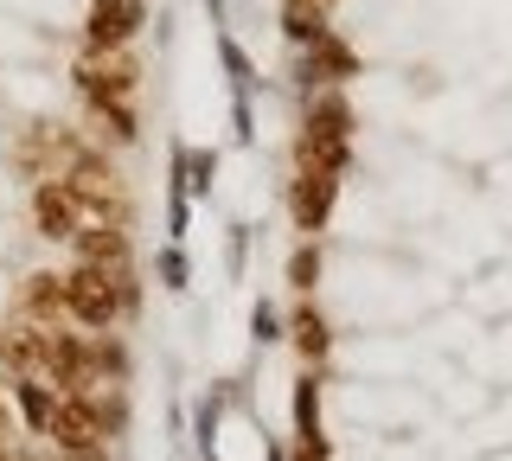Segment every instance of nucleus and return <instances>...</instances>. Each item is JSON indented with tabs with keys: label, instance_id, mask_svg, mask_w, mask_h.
Segmentation results:
<instances>
[{
	"label": "nucleus",
	"instance_id": "1",
	"mask_svg": "<svg viewBox=\"0 0 512 461\" xmlns=\"http://www.w3.org/2000/svg\"><path fill=\"white\" fill-rule=\"evenodd\" d=\"M128 301H135V289H128V269H122V276H116V269H96V263L64 269V314H71L77 327L109 333Z\"/></svg>",
	"mask_w": 512,
	"mask_h": 461
},
{
	"label": "nucleus",
	"instance_id": "2",
	"mask_svg": "<svg viewBox=\"0 0 512 461\" xmlns=\"http://www.w3.org/2000/svg\"><path fill=\"white\" fill-rule=\"evenodd\" d=\"M301 167H320V173H346L352 161V109L340 97H320L308 109V129H301Z\"/></svg>",
	"mask_w": 512,
	"mask_h": 461
},
{
	"label": "nucleus",
	"instance_id": "3",
	"mask_svg": "<svg viewBox=\"0 0 512 461\" xmlns=\"http://www.w3.org/2000/svg\"><path fill=\"white\" fill-rule=\"evenodd\" d=\"M32 225H39V237H52V244H71L77 231H90V205L71 180H39V193H32Z\"/></svg>",
	"mask_w": 512,
	"mask_h": 461
},
{
	"label": "nucleus",
	"instance_id": "4",
	"mask_svg": "<svg viewBox=\"0 0 512 461\" xmlns=\"http://www.w3.org/2000/svg\"><path fill=\"white\" fill-rule=\"evenodd\" d=\"M135 84H141V71H135V58H128V52H90L84 65H77V90H84L90 109L128 103V97H135Z\"/></svg>",
	"mask_w": 512,
	"mask_h": 461
},
{
	"label": "nucleus",
	"instance_id": "5",
	"mask_svg": "<svg viewBox=\"0 0 512 461\" xmlns=\"http://www.w3.org/2000/svg\"><path fill=\"white\" fill-rule=\"evenodd\" d=\"M141 26H148V0H90V13H84L90 52H122Z\"/></svg>",
	"mask_w": 512,
	"mask_h": 461
},
{
	"label": "nucleus",
	"instance_id": "6",
	"mask_svg": "<svg viewBox=\"0 0 512 461\" xmlns=\"http://www.w3.org/2000/svg\"><path fill=\"white\" fill-rule=\"evenodd\" d=\"M333 199H340V173H320V167H295V186H288V212H295L301 231H327Z\"/></svg>",
	"mask_w": 512,
	"mask_h": 461
},
{
	"label": "nucleus",
	"instance_id": "7",
	"mask_svg": "<svg viewBox=\"0 0 512 461\" xmlns=\"http://www.w3.org/2000/svg\"><path fill=\"white\" fill-rule=\"evenodd\" d=\"M52 442L71 449V455H96V449H103V410H96V397H58Z\"/></svg>",
	"mask_w": 512,
	"mask_h": 461
},
{
	"label": "nucleus",
	"instance_id": "8",
	"mask_svg": "<svg viewBox=\"0 0 512 461\" xmlns=\"http://www.w3.org/2000/svg\"><path fill=\"white\" fill-rule=\"evenodd\" d=\"M77 257L122 276V269H128V237H122V225H90V231H77Z\"/></svg>",
	"mask_w": 512,
	"mask_h": 461
},
{
	"label": "nucleus",
	"instance_id": "9",
	"mask_svg": "<svg viewBox=\"0 0 512 461\" xmlns=\"http://www.w3.org/2000/svg\"><path fill=\"white\" fill-rule=\"evenodd\" d=\"M20 410H26V423H32V436H52V423H58V397L64 391H52L45 378H20Z\"/></svg>",
	"mask_w": 512,
	"mask_h": 461
},
{
	"label": "nucleus",
	"instance_id": "10",
	"mask_svg": "<svg viewBox=\"0 0 512 461\" xmlns=\"http://www.w3.org/2000/svg\"><path fill=\"white\" fill-rule=\"evenodd\" d=\"M64 314V276H26V321H39V327H52Z\"/></svg>",
	"mask_w": 512,
	"mask_h": 461
},
{
	"label": "nucleus",
	"instance_id": "11",
	"mask_svg": "<svg viewBox=\"0 0 512 461\" xmlns=\"http://www.w3.org/2000/svg\"><path fill=\"white\" fill-rule=\"evenodd\" d=\"M320 71H327V77H359V52H352L340 33H327L308 52V77H320Z\"/></svg>",
	"mask_w": 512,
	"mask_h": 461
},
{
	"label": "nucleus",
	"instance_id": "12",
	"mask_svg": "<svg viewBox=\"0 0 512 461\" xmlns=\"http://www.w3.org/2000/svg\"><path fill=\"white\" fill-rule=\"evenodd\" d=\"M282 33L295 39V45H308V52H314V45L333 33V26H327V13H320V7H301V0H282Z\"/></svg>",
	"mask_w": 512,
	"mask_h": 461
},
{
	"label": "nucleus",
	"instance_id": "13",
	"mask_svg": "<svg viewBox=\"0 0 512 461\" xmlns=\"http://www.w3.org/2000/svg\"><path fill=\"white\" fill-rule=\"evenodd\" d=\"M327 346H333V333H327V321H320L314 308H301V314H295V353L308 359V365H320V359H327Z\"/></svg>",
	"mask_w": 512,
	"mask_h": 461
},
{
	"label": "nucleus",
	"instance_id": "14",
	"mask_svg": "<svg viewBox=\"0 0 512 461\" xmlns=\"http://www.w3.org/2000/svg\"><path fill=\"white\" fill-rule=\"evenodd\" d=\"M295 429H301V442H320V378L314 372H301V385H295Z\"/></svg>",
	"mask_w": 512,
	"mask_h": 461
},
{
	"label": "nucleus",
	"instance_id": "15",
	"mask_svg": "<svg viewBox=\"0 0 512 461\" xmlns=\"http://www.w3.org/2000/svg\"><path fill=\"white\" fill-rule=\"evenodd\" d=\"M96 122L109 129V141H135L141 135V122H135V109H128V103H103V109H96Z\"/></svg>",
	"mask_w": 512,
	"mask_h": 461
},
{
	"label": "nucleus",
	"instance_id": "16",
	"mask_svg": "<svg viewBox=\"0 0 512 461\" xmlns=\"http://www.w3.org/2000/svg\"><path fill=\"white\" fill-rule=\"evenodd\" d=\"M288 282H295V289H301V295H308V289H314V282H320V250H314V244H301V250H295V257H288Z\"/></svg>",
	"mask_w": 512,
	"mask_h": 461
},
{
	"label": "nucleus",
	"instance_id": "17",
	"mask_svg": "<svg viewBox=\"0 0 512 461\" xmlns=\"http://www.w3.org/2000/svg\"><path fill=\"white\" fill-rule=\"evenodd\" d=\"M212 173H218V154L212 148L186 154V193H212Z\"/></svg>",
	"mask_w": 512,
	"mask_h": 461
},
{
	"label": "nucleus",
	"instance_id": "18",
	"mask_svg": "<svg viewBox=\"0 0 512 461\" xmlns=\"http://www.w3.org/2000/svg\"><path fill=\"white\" fill-rule=\"evenodd\" d=\"M218 58H224V71H231V84H237V97H244V84H250V58L237 52V39L231 33H218Z\"/></svg>",
	"mask_w": 512,
	"mask_h": 461
},
{
	"label": "nucleus",
	"instance_id": "19",
	"mask_svg": "<svg viewBox=\"0 0 512 461\" xmlns=\"http://www.w3.org/2000/svg\"><path fill=\"white\" fill-rule=\"evenodd\" d=\"M160 282H167V289H186V257H180V244L160 250Z\"/></svg>",
	"mask_w": 512,
	"mask_h": 461
},
{
	"label": "nucleus",
	"instance_id": "20",
	"mask_svg": "<svg viewBox=\"0 0 512 461\" xmlns=\"http://www.w3.org/2000/svg\"><path fill=\"white\" fill-rule=\"evenodd\" d=\"M276 327H282V321H276V308H269V301H256V314H250V333H256V340H282Z\"/></svg>",
	"mask_w": 512,
	"mask_h": 461
},
{
	"label": "nucleus",
	"instance_id": "21",
	"mask_svg": "<svg viewBox=\"0 0 512 461\" xmlns=\"http://www.w3.org/2000/svg\"><path fill=\"white\" fill-rule=\"evenodd\" d=\"M231 135H237V141H250V135H256V129H250V103H244V97L231 103Z\"/></svg>",
	"mask_w": 512,
	"mask_h": 461
},
{
	"label": "nucleus",
	"instance_id": "22",
	"mask_svg": "<svg viewBox=\"0 0 512 461\" xmlns=\"http://www.w3.org/2000/svg\"><path fill=\"white\" fill-rule=\"evenodd\" d=\"M7 429H13V410H7V397H0V436H7Z\"/></svg>",
	"mask_w": 512,
	"mask_h": 461
},
{
	"label": "nucleus",
	"instance_id": "23",
	"mask_svg": "<svg viewBox=\"0 0 512 461\" xmlns=\"http://www.w3.org/2000/svg\"><path fill=\"white\" fill-rule=\"evenodd\" d=\"M301 7H320V13H327V7H333V0H301Z\"/></svg>",
	"mask_w": 512,
	"mask_h": 461
},
{
	"label": "nucleus",
	"instance_id": "24",
	"mask_svg": "<svg viewBox=\"0 0 512 461\" xmlns=\"http://www.w3.org/2000/svg\"><path fill=\"white\" fill-rule=\"evenodd\" d=\"M205 461H212V455H205Z\"/></svg>",
	"mask_w": 512,
	"mask_h": 461
},
{
	"label": "nucleus",
	"instance_id": "25",
	"mask_svg": "<svg viewBox=\"0 0 512 461\" xmlns=\"http://www.w3.org/2000/svg\"><path fill=\"white\" fill-rule=\"evenodd\" d=\"M0 461H7V455H0Z\"/></svg>",
	"mask_w": 512,
	"mask_h": 461
}]
</instances>
